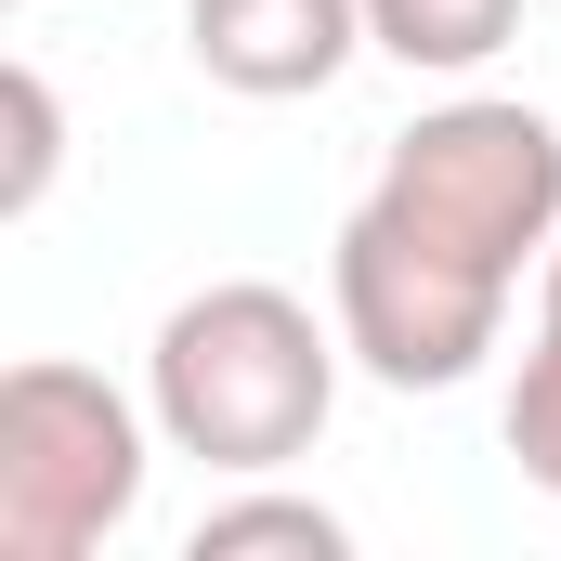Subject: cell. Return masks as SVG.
Wrapping results in <instances>:
<instances>
[{
  "mask_svg": "<svg viewBox=\"0 0 561 561\" xmlns=\"http://www.w3.org/2000/svg\"><path fill=\"white\" fill-rule=\"evenodd\" d=\"M496 431H510L523 483H536V496H561V249L536 262V327H523V366H510Z\"/></svg>",
  "mask_w": 561,
  "mask_h": 561,
  "instance_id": "52a82bcc",
  "label": "cell"
},
{
  "mask_svg": "<svg viewBox=\"0 0 561 561\" xmlns=\"http://www.w3.org/2000/svg\"><path fill=\"white\" fill-rule=\"evenodd\" d=\"M366 39L405 79H483L523 39V0H366Z\"/></svg>",
  "mask_w": 561,
  "mask_h": 561,
  "instance_id": "8992f818",
  "label": "cell"
},
{
  "mask_svg": "<svg viewBox=\"0 0 561 561\" xmlns=\"http://www.w3.org/2000/svg\"><path fill=\"white\" fill-rule=\"evenodd\" d=\"M157 405L118 392L105 366L26 353L0 379V561H92L144 510L157 470Z\"/></svg>",
  "mask_w": 561,
  "mask_h": 561,
  "instance_id": "3957f363",
  "label": "cell"
},
{
  "mask_svg": "<svg viewBox=\"0 0 561 561\" xmlns=\"http://www.w3.org/2000/svg\"><path fill=\"white\" fill-rule=\"evenodd\" d=\"M183 53L209 92H249V105H300L327 92L366 39V0H183Z\"/></svg>",
  "mask_w": 561,
  "mask_h": 561,
  "instance_id": "277c9868",
  "label": "cell"
},
{
  "mask_svg": "<svg viewBox=\"0 0 561 561\" xmlns=\"http://www.w3.org/2000/svg\"><path fill=\"white\" fill-rule=\"evenodd\" d=\"M262 549H287V561H353V523H340L327 496H287L275 470H249L236 496H209V510L183 523V561H262Z\"/></svg>",
  "mask_w": 561,
  "mask_h": 561,
  "instance_id": "5b68a950",
  "label": "cell"
},
{
  "mask_svg": "<svg viewBox=\"0 0 561 561\" xmlns=\"http://www.w3.org/2000/svg\"><path fill=\"white\" fill-rule=\"evenodd\" d=\"M0 118H13V170H0V209L26 222V209L53 196V170H66V105H53V79H39V66H0Z\"/></svg>",
  "mask_w": 561,
  "mask_h": 561,
  "instance_id": "ba28073f",
  "label": "cell"
},
{
  "mask_svg": "<svg viewBox=\"0 0 561 561\" xmlns=\"http://www.w3.org/2000/svg\"><path fill=\"white\" fill-rule=\"evenodd\" d=\"M561 249V131L523 92L419 105L327 249V313L379 392H457L510 340L523 275Z\"/></svg>",
  "mask_w": 561,
  "mask_h": 561,
  "instance_id": "6da1fadb",
  "label": "cell"
},
{
  "mask_svg": "<svg viewBox=\"0 0 561 561\" xmlns=\"http://www.w3.org/2000/svg\"><path fill=\"white\" fill-rule=\"evenodd\" d=\"M340 313H313L300 287L275 275H222V287H183L144 340V405L170 431V457L249 483V470H287L313 457L327 419H340Z\"/></svg>",
  "mask_w": 561,
  "mask_h": 561,
  "instance_id": "7a4b0ae2",
  "label": "cell"
}]
</instances>
